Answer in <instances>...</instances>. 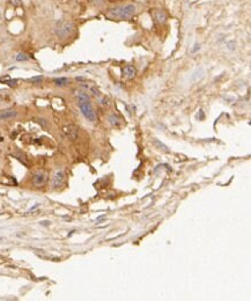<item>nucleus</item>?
I'll list each match as a JSON object with an SVG mask.
<instances>
[{
    "mask_svg": "<svg viewBox=\"0 0 251 301\" xmlns=\"http://www.w3.org/2000/svg\"><path fill=\"white\" fill-rule=\"evenodd\" d=\"M135 6L134 5H125L122 7H117L109 12V15L112 18H119V19H130L134 15Z\"/></svg>",
    "mask_w": 251,
    "mask_h": 301,
    "instance_id": "1",
    "label": "nucleus"
},
{
    "mask_svg": "<svg viewBox=\"0 0 251 301\" xmlns=\"http://www.w3.org/2000/svg\"><path fill=\"white\" fill-rule=\"evenodd\" d=\"M74 31V24L69 21H64L59 24L56 29V34L59 38L64 39L67 38L68 36H71V34Z\"/></svg>",
    "mask_w": 251,
    "mask_h": 301,
    "instance_id": "2",
    "label": "nucleus"
},
{
    "mask_svg": "<svg viewBox=\"0 0 251 301\" xmlns=\"http://www.w3.org/2000/svg\"><path fill=\"white\" fill-rule=\"evenodd\" d=\"M79 108L82 112V115L85 116L86 119L89 122H95L96 121V114L94 111V109L92 107L90 102H79Z\"/></svg>",
    "mask_w": 251,
    "mask_h": 301,
    "instance_id": "3",
    "label": "nucleus"
},
{
    "mask_svg": "<svg viewBox=\"0 0 251 301\" xmlns=\"http://www.w3.org/2000/svg\"><path fill=\"white\" fill-rule=\"evenodd\" d=\"M47 178H48L47 173H44V172H37L36 174L34 175L32 184L35 185V186H42V185L45 184Z\"/></svg>",
    "mask_w": 251,
    "mask_h": 301,
    "instance_id": "4",
    "label": "nucleus"
},
{
    "mask_svg": "<svg viewBox=\"0 0 251 301\" xmlns=\"http://www.w3.org/2000/svg\"><path fill=\"white\" fill-rule=\"evenodd\" d=\"M64 180H65V173L63 170H58L55 176H53V180H52V185L53 188H59L60 185L64 183Z\"/></svg>",
    "mask_w": 251,
    "mask_h": 301,
    "instance_id": "5",
    "label": "nucleus"
},
{
    "mask_svg": "<svg viewBox=\"0 0 251 301\" xmlns=\"http://www.w3.org/2000/svg\"><path fill=\"white\" fill-rule=\"evenodd\" d=\"M64 131H65L66 136H67L71 140H75V139L78 138L79 130H78L77 126H74V125H69V126L65 127V129H64Z\"/></svg>",
    "mask_w": 251,
    "mask_h": 301,
    "instance_id": "6",
    "label": "nucleus"
},
{
    "mask_svg": "<svg viewBox=\"0 0 251 301\" xmlns=\"http://www.w3.org/2000/svg\"><path fill=\"white\" fill-rule=\"evenodd\" d=\"M18 116V111H15V110H4V111H1L0 112V119L1 121H7V119H12V118H14V117Z\"/></svg>",
    "mask_w": 251,
    "mask_h": 301,
    "instance_id": "7",
    "label": "nucleus"
},
{
    "mask_svg": "<svg viewBox=\"0 0 251 301\" xmlns=\"http://www.w3.org/2000/svg\"><path fill=\"white\" fill-rule=\"evenodd\" d=\"M204 74H205V71H204V68H197L194 72L192 73V75L190 77V81L191 82H197V81H199L200 79H203Z\"/></svg>",
    "mask_w": 251,
    "mask_h": 301,
    "instance_id": "8",
    "label": "nucleus"
},
{
    "mask_svg": "<svg viewBox=\"0 0 251 301\" xmlns=\"http://www.w3.org/2000/svg\"><path fill=\"white\" fill-rule=\"evenodd\" d=\"M135 73H137L135 68L133 67V66H131V65H127V66H125V68H124V75H125L126 78H128V79L134 78Z\"/></svg>",
    "mask_w": 251,
    "mask_h": 301,
    "instance_id": "9",
    "label": "nucleus"
},
{
    "mask_svg": "<svg viewBox=\"0 0 251 301\" xmlns=\"http://www.w3.org/2000/svg\"><path fill=\"white\" fill-rule=\"evenodd\" d=\"M153 145L156 147V148H159L160 151H163V152H169V149H168V147L164 145L163 143H161L159 139H153Z\"/></svg>",
    "mask_w": 251,
    "mask_h": 301,
    "instance_id": "10",
    "label": "nucleus"
},
{
    "mask_svg": "<svg viewBox=\"0 0 251 301\" xmlns=\"http://www.w3.org/2000/svg\"><path fill=\"white\" fill-rule=\"evenodd\" d=\"M55 84L57 86H66L68 84V79L67 78H57L55 79Z\"/></svg>",
    "mask_w": 251,
    "mask_h": 301,
    "instance_id": "11",
    "label": "nucleus"
},
{
    "mask_svg": "<svg viewBox=\"0 0 251 301\" xmlns=\"http://www.w3.org/2000/svg\"><path fill=\"white\" fill-rule=\"evenodd\" d=\"M89 96H88L86 93H79L78 94V101L79 102H89Z\"/></svg>",
    "mask_w": 251,
    "mask_h": 301,
    "instance_id": "12",
    "label": "nucleus"
},
{
    "mask_svg": "<svg viewBox=\"0 0 251 301\" xmlns=\"http://www.w3.org/2000/svg\"><path fill=\"white\" fill-rule=\"evenodd\" d=\"M157 21L160 22V23H163L165 22V19H167V16H165V14H164L163 12H161V10H159L157 13H156V16H155Z\"/></svg>",
    "mask_w": 251,
    "mask_h": 301,
    "instance_id": "13",
    "label": "nucleus"
},
{
    "mask_svg": "<svg viewBox=\"0 0 251 301\" xmlns=\"http://www.w3.org/2000/svg\"><path fill=\"white\" fill-rule=\"evenodd\" d=\"M15 59H16L18 61H26V60L29 59V57H28L24 52H20V53H18V56L15 57Z\"/></svg>",
    "mask_w": 251,
    "mask_h": 301,
    "instance_id": "14",
    "label": "nucleus"
},
{
    "mask_svg": "<svg viewBox=\"0 0 251 301\" xmlns=\"http://www.w3.org/2000/svg\"><path fill=\"white\" fill-rule=\"evenodd\" d=\"M109 121H110V123H111L112 125L118 123V118H117L115 115H110V116H109Z\"/></svg>",
    "mask_w": 251,
    "mask_h": 301,
    "instance_id": "15",
    "label": "nucleus"
},
{
    "mask_svg": "<svg viewBox=\"0 0 251 301\" xmlns=\"http://www.w3.org/2000/svg\"><path fill=\"white\" fill-rule=\"evenodd\" d=\"M92 92H93V94H94L95 96H100V95H101L100 90H98L96 87H92Z\"/></svg>",
    "mask_w": 251,
    "mask_h": 301,
    "instance_id": "16",
    "label": "nucleus"
},
{
    "mask_svg": "<svg viewBox=\"0 0 251 301\" xmlns=\"http://www.w3.org/2000/svg\"><path fill=\"white\" fill-rule=\"evenodd\" d=\"M43 80V78L39 75V77H34V78L30 79V81H34V82H41Z\"/></svg>",
    "mask_w": 251,
    "mask_h": 301,
    "instance_id": "17",
    "label": "nucleus"
},
{
    "mask_svg": "<svg viewBox=\"0 0 251 301\" xmlns=\"http://www.w3.org/2000/svg\"><path fill=\"white\" fill-rule=\"evenodd\" d=\"M10 2H12L14 6H21V4H22L21 0H10Z\"/></svg>",
    "mask_w": 251,
    "mask_h": 301,
    "instance_id": "18",
    "label": "nucleus"
},
{
    "mask_svg": "<svg viewBox=\"0 0 251 301\" xmlns=\"http://www.w3.org/2000/svg\"><path fill=\"white\" fill-rule=\"evenodd\" d=\"M227 47H228V49L229 50H234V47H235V42H228L227 43Z\"/></svg>",
    "mask_w": 251,
    "mask_h": 301,
    "instance_id": "19",
    "label": "nucleus"
},
{
    "mask_svg": "<svg viewBox=\"0 0 251 301\" xmlns=\"http://www.w3.org/2000/svg\"><path fill=\"white\" fill-rule=\"evenodd\" d=\"M200 49V44H198V43H196L194 44V48L192 49V52H196V51H198Z\"/></svg>",
    "mask_w": 251,
    "mask_h": 301,
    "instance_id": "20",
    "label": "nucleus"
},
{
    "mask_svg": "<svg viewBox=\"0 0 251 301\" xmlns=\"http://www.w3.org/2000/svg\"><path fill=\"white\" fill-rule=\"evenodd\" d=\"M102 103H103V104H109V100H108V98H103Z\"/></svg>",
    "mask_w": 251,
    "mask_h": 301,
    "instance_id": "21",
    "label": "nucleus"
},
{
    "mask_svg": "<svg viewBox=\"0 0 251 301\" xmlns=\"http://www.w3.org/2000/svg\"><path fill=\"white\" fill-rule=\"evenodd\" d=\"M0 20H1V14H0Z\"/></svg>",
    "mask_w": 251,
    "mask_h": 301,
    "instance_id": "22",
    "label": "nucleus"
},
{
    "mask_svg": "<svg viewBox=\"0 0 251 301\" xmlns=\"http://www.w3.org/2000/svg\"><path fill=\"white\" fill-rule=\"evenodd\" d=\"M141 1H142V0H141Z\"/></svg>",
    "mask_w": 251,
    "mask_h": 301,
    "instance_id": "23",
    "label": "nucleus"
}]
</instances>
